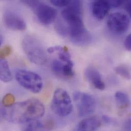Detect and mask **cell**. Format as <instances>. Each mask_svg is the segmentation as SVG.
<instances>
[{"mask_svg":"<svg viewBox=\"0 0 131 131\" xmlns=\"http://www.w3.org/2000/svg\"><path fill=\"white\" fill-rule=\"evenodd\" d=\"M82 9L81 0H72L63 10L61 14L67 25L71 42L75 45L83 46L89 44L92 37L84 25Z\"/></svg>","mask_w":131,"mask_h":131,"instance_id":"cell-1","label":"cell"},{"mask_svg":"<svg viewBox=\"0 0 131 131\" xmlns=\"http://www.w3.org/2000/svg\"><path fill=\"white\" fill-rule=\"evenodd\" d=\"M85 75L87 80L96 89L103 90L105 89V84L102 79L100 72L95 68L89 67L85 69Z\"/></svg>","mask_w":131,"mask_h":131,"instance_id":"cell-11","label":"cell"},{"mask_svg":"<svg viewBox=\"0 0 131 131\" xmlns=\"http://www.w3.org/2000/svg\"><path fill=\"white\" fill-rule=\"evenodd\" d=\"M3 21L6 27L9 29L20 31L26 29V24L24 20L13 12L10 11L5 12L3 16Z\"/></svg>","mask_w":131,"mask_h":131,"instance_id":"cell-10","label":"cell"},{"mask_svg":"<svg viewBox=\"0 0 131 131\" xmlns=\"http://www.w3.org/2000/svg\"><path fill=\"white\" fill-rule=\"evenodd\" d=\"M103 119L105 123H110V121H111L110 118L108 116H106V115H104V116H103Z\"/></svg>","mask_w":131,"mask_h":131,"instance_id":"cell-27","label":"cell"},{"mask_svg":"<svg viewBox=\"0 0 131 131\" xmlns=\"http://www.w3.org/2000/svg\"><path fill=\"white\" fill-rule=\"evenodd\" d=\"M125 47L126 50L131 51V33L129 34L125 40Z\"/></svg>","mask_w":131,"mask_h":131,"instance_id":"cell-24","label":"cell"},{"mask_svg":"<svg viewBox=\"0 0 131 131\" xmlns=\"http://www.w3.org/2000/svg\"><path fill=\"white\" fill-rule=\"evenodd\" d=\"M55 29L57 32L61 36L65 37L68 35V30L67 26L61 20H58L57 22L55 25Z\"/></svg>","mask_w":131,"mask_h":131,"instance_id":"cell-17","label":"cell"},{"mask_svg":"<svg viewBox=\"0 0 131 131\" xmlns=\"http://www.w3.org/2000/svg\"><path fill=\"white\" fill-rule=\"evenodd\" d=\"M15 97L11 93L6 94L2 100V104L5 107H8L14 104Z\"/></svg>","mask_w":131,"mask_h":131,"instance_id":"cell-19","label":"cell"},{"mask_svg":"<svg viewBox=\"0 0 131 131\" xmlns=\"http://www.w3.org/2000/svg\"><path fill=\"white\" fill-rule=\"evenodd\" d=\"M101 125L100 119L95 116H93L81 121L78 125L76 130L80 131H95Z\"/></svg>","mask_w":131,"mask_h":131,"instance_id":"cell-13","label":"cell"},{"mask_svg":"<svg viewBox=\"0 0 131 131\" xmlns=\"http://www.w3.org/2000/svg\"><path fill=\"white\" fill-rule=\"evenodd\" d=\"M15 77L21 86L33 93H39L42 89V79L39 74L34 72L18 69L15 71Z\"/></svg>","mask_w":131,"mask_h":131,"instance_id":"cell-4","label":"cell"},{"mask_svg":"<svg viewBox=\"0 0 131 131\" xmlns=\"http://www.w3.org/2000/svg\"><path fill=\"white\" fill-rule=\"evenodd\" d=\"M34 10L39 21L45 25L53 23L57 16V12L55 9L42 3H39Z\"/></svg>","mask_w":131,"mask_h":131,"instance_id":"cell-8","label":"cell"},{"mask_svg":"<svg viewBox=\"0 0 131 131\" xmlns=\"http://www.w3.org/2000/svg\"><path fill=\"white\" fill-rule=\"evenodd\" d=\"M73 99L80 117L89 115L95 111L96 103L92 95L85 92L76 91L73 94Z\"/></svg>","mask_w":131,"mask_h":131,"instance_id":"cell-6","label":"cell"},{"mask_svg":"<svg viewBox=\"0 0 131 131\" xmlns=\"http://www.w3.org/2000/svg\"><path fill=\"white\" fill-rule=\"evenodd\" d=\"M0 79L4 83L10 82L12 79V75L5 58H1L0 61Z\"/></svg>","mask_w":131,"mask_h":131,"instance_id":"cell-14","label":"cell"},{"mask_svg":"<svg viewBox=\"0 0 131 131\" xmlns=\"http://www.w3.org/2000/svg\"><path fill=\"white\" fill-rule=\"evenodd\" d=\"M124 1H126L127 3H131V0H124Z\"/></svg>","mask_w":131,"mask_h":131,"instance_id":"cell-28","label":"cell"},{"mask_svg":"<svg viewBox=\"0 0 131 131\" xmlns=\"http://www.w3.org/2000/svg\"><path fill=\"white\" fill-rule=\"evenodd\" d=\"M130 23V18L126 14L122 12H116L108 17L107 26L111 32L115 35H121L128 31Z\"/></svg>","mask_w":131,"mask_h":131,"instance_id":"cell-7","label":"cell"},{"mask_svg":"<svg viewBox=\"0 0 131 131\" xmlns=\"http://www.w3.org/2000/svg\"><path fill=\"white\" fill-rule=\"evenodd\" d=\"M51 108L56 115L61 117L67 116L72 112V101L66 91L62 88L55 90L51 103Z\"/></svg>","mask_w":131,"mask_h":131,"instance_id":"cell-5","label":"cell"},{"mask_svg":"<svg viewBox=\"0 0 131 131\" xmlns=\"http://www.w3.org/2000/svg\"><path fill=\"white\" fill-rule=\"evenodd\" d=\"M25 5L35 9L40 3L39 0H20Z\"/></svg>","mask_w":131,"mask_h":131,"instance_id":"cell-22","label":"cell"},{"mask_svg":"<svg viewBox=\"0 0 131 131\" xmlns=\"http://www.w3.org/2000/svg\"><path fill=\"white\" fill-rule=\"evenodd\" d=\"M125 8L127 10V12L129 13V15L131 17V3H127L126 4Z\"/></svg>","mask_w":131,"mask_h":131,"instance_id":"cell-26","label":"cell"},{"mask_svg":"<svg viewBox=\"0 0 131 131\" xmlns=\"http://www.w3.org/2000/svg\"><path fill=\"white\" fill-rule=\"evenodd\" d=\"M124 130L131 131V119L126 121L124 124Z\"/></svg>","mask_w":131,"mask_h":131,"instance_id":"cell-25","label":"cell"},{"mask_svg":"<svg viewBox=\"0 0 131 131\" xmlns=\"http://www.w3.org/2000/svg\"><path fill=\"white\" fill-rule=\"evenodd\" d=\"M11 53V48L10 46H5L1 50V58H5L10 55Z\"/></svg>","mask_w":131,"mask_h":131,"instance_id":"cell-21","label":"cell"},{"mask_svg":"<svg viewBox=\"0 0 131 131\" xmlns=\"http://www.w3.org/2000/svg\"><path fill=\"white\" fill-rule=\"evenodd\" d=\"M43 104L36 99H30L5 107L2 111L4 118L14 124H23L41 118L45 114Z\"/></svg>","mask_w":131,"mask_h":131,"instance_id":"cell-2","label":"cell"},{"mask_svg":"<svg viewBox=\"0 0 131 131\" xmlns=\"http://www.w3.org/2000/svg\"><path fill=\"white\" fill-rule=\"evenodd\" d=\"M115 101L118 106L122 108L127 107L130 104V100L128 95L122 91H117L115 94Z\"/></svg>","mask_w":131,"mask_h":131,"instance_id":"cell-15","label":"cell"},{"mask_svg":"<svg viewBox=\"0 0 131 131\" xmlns=\"http://www.w3.org/2000/svg\"><path fill=\"white\" fill-rule=\"evenodd\" d=\"M111 8H117L123 3L124 0H105Z\"/></svg>","mask_w":131,"mask_h":131,"instance_id":"cell-23","label":"cell"},{"mask_svg":"<svg viewBox=\"0 0 131 131\" xmlns=\"http://www.w3.org/2000/svg\"><path fill=\"white\" fill-rule=\"evenodd\" d=\"M23 50L29 60L35 64L42 66L48 60L47 50L40 40L33 35L25 36L21 42Z\"/></svg>","mask_w":131,"mask_h":131,"instance_id":"cell-3","label":"cell"},{"mask_svg":"<svg viewBox=\"0 0 131 131\" xmlns=\"http://www.w3.org/2000/svg\"><path fill=\"white\" fill-rule=\"evenodd\" d=\"M110 8L105 0H96L91 5L92 15L96 19L102 20L107 15Z\"/></svg>","mask_w":131,"mask_h":131,"instance_id":"cell-12","label":"cell"},{"mask_svg":"<svg viewBox=\"0 0 131 131\" xmlns=\"http://www.w3.org/2000/svg\"><path fill=\"white\" fill-rule=\"evenodd\" d=\"M73 62L67 63L60 59H55L51 62V68L53 72L58 77L68 79L74 75Z\"/></svg>","mask_w":131,"mask_h":131,"instance_id":"cell-9","label":"cell"},{"mask_svg":"<svg viewBox=\"0 0 131 131\" xmlns=\"http://www.w3.org/2000/svg\"><path fill=\"white\" fill-rule=\"evenodd\" d=\"M26 124L24 128L25 131H39L44 129V125L38 119L28 122Z\"/></svg>","mask_w":131,"mask_h":131,"instance_id":"cell-16","label":"cell"},{"mask_svg":"<svg viewBox=\"0 0 131 131\" xmlns=\"http://www.w3.org/2000/svg\"><path fill=\"white\" fill-rule=\"evenodd\" d=\"M72 0H50V2L55 6L58 7H67Z\"/></svg>","mask_w":131,"mask_h":131,"instance_id":"cell-20","label":"cell"},{"mask_svg":"<svg viewBox=\"0 0 131 131\" xmlns=\"http://www.w3.org/2000/svg\"><path fill=\"white\" fill-rule=\"evenodd\" d=\"M115 72L124 79L126 80L131 79V74L129 70L125 67L119 66L115 68Z\"/></svg>","mask_w":131,"mask_h":131,"instance_id":"cell-18","label":"cell"}]
</instances>
